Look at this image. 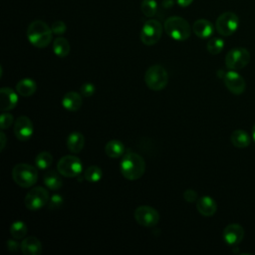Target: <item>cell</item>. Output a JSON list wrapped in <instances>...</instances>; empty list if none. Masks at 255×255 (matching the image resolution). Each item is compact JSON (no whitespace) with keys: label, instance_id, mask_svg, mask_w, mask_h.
Here are the masks:
<instances>
[{"label":"cell","instance_id":"cell-1","mask_svg":"<svg viewBox=\"0 0 255 255\" xmlns=\"http://www.w3.org/2000/svg\"><path fill=\"white\" fill-rule=\"evenodd\" d=\"M122 175L128 180L139 179L145 171V162L141 155L136 152L128 151L125 153L120 163Z\"/></svg>","mask_w":255,"mask_h":255},{"label":"cell","instance_id":"cell-2","mask_svg":"<svg viewBox=\"0 0 255 255\" xmlns=\"http://www.w3.org/2000/svg\"><path fill=\"white\" fill-rule=\"evenodd\" d=\"M53 31L51 27L42 20L31 22L27 28V38L36 48H46L52 41Z\"/></svg>","mask_w":255,"mask_h":255},{"label":"cell","instance_id":"cell-3","mask_svg":"<svg viewBox=\"0 0 255 255\" xmlns=\"http://www.w3.org/2000/svg\"><path fill=\"white\" fill-rule=\"evenodd\" d=\"M163 29L171 39L175 41H185L189 38L192 28L184 18L171 16L165 20Z\"/></svg>","mask_w":255,"mask_h":255},{"label":"cell","instance_id":"cell-4","mask_svg":"<svg viewBox=\"0 0 255 255\" xmlns=\"http://www.w3.org/2000/svg\"><path fill=\"white\" fill-rule=\"evenodd\" d=\"M12 178L21 187H32L38 180V170L31 164L18 163L12 169Z\"/></svg>","mask_w":255,"mask_h":255},{"label":"cell","instance_id":"cell-5","mask_svg":"<svg viewBox=\"0 0 255 255\" xmlns=\"http://www.w3.org/2000/svg\"><path fill=\"white\" fill-rule=\"evenodd\" d=\"M144 82L148 89L152 91H161L168 83V74L164 67L155 64L146 70L144 74Z\"/></svg>","mask_w":255,"mask_h":255},{"label":"cell","instance_id":"cell-6","mask_svg":"<svg viewBox=\"0 0 255 255\" xmlns=\"http://www.w3.org/2000/svg\"><path fill=\"white\" fill-rule=\"evenodd\" d=\"M162 25L156 19L146 20L140 30V41L146 46L156 44L162 35Z\"/></svg>","mask_w":255,"mask_h":255},{"label":"cell","instance_id":"cell-7","mask_svg":"<svg viewBox=\"0 0 255 255\" xmlns=\"http://www.w3.org/2000/svg\"><path fill=\"white\" fill-rule=\"evenodd\" d=\"M49 200L48 190L43 186H36L27 192L24 198V205L29 210H39L48 204Z\"/></svg>","mask_w":255,"mask_h":255},{"label":"cell","instance_id":"cell-8","mask_svg":"<svg viewBox=\"0 0 255 255\" xmlns=\"http://www.w3.org/2000/svg\"><path fill=\"white\" fill-rule=\"evenodd\" d=\"M57 170L64 177H77L83 170V163L78 156L65 155L59 159Z\"/></svg>","mask_w":255,"mask_h":255},{"label":"cell","instance_id":"cell-9","mask_svg":"<svg viewBox=\"0 0 255 255\" xmlns=\"http://www.w3.org/2000/svg\"><path fill=\"white\" fill-rule=\"evenodd\" d=\"M250 53L247 49L237 47L231 49L225 56V65L229 70H240L250 62Z\"/></svg>","mask_w":255,"mask_h":255},{"label":"cell","instance_id":"cell-10","mask_svg":"<svg viewBox=\"0 0 255 255\" xmlns=\"http://www.w3.org/2000/svg\"><path fill=\"white\" fill-rule=\"evenodd\" d=\"M239 26L238 16L230 11L224 12L218 16L215 22V29L221 36H230L237 30Z\"/></svg>","mask_w":255,"mask_h":255},{"label":"cell","instance_id":"cell-11","mask_svg":"<svg viewBox=\"0 0 255 255\" xmlns=\"http://www.w3.org/2000/svg\"><path fill=\"white\" fill-rule=\"evenodd\" d=\"M135 221L144 227H153L159 221V213L148 205H140L134 210Z\"/></svg>","mask_w":255,"mask_h":255},{"label":"cell","instance_id":"cell-12","mask_svg":"<svg viewBox=\"0 0 255 255\" xmlns=\"http://www.w3.org/2000/svg\"><path fill=\"white\" fill-rule=\"evenodd\" d=\"M222 80L228 91L234 95H241L245 91V80L235 70H229L225 72Z\"/></svg>","mask_w":255,"mask_h":255},{"label":"cell","instance_id":"cell-13","mask_svg":"<svg viewBox=\"0 0 255 255\" xmlns=\"http://www.w3.org/2000/svg\"><path fill=\"white\" fill-rule=\"evenodd\" d=\"M15 136L21 140L25 141L29 139L34 131V127L32 121L26 117V116H21L16 119L14 123V128H13Z\"/></svg>","mask_w":255,"mask_h":255},{"label":"cell","instance_id":"cell-14","mask_svg":"<svg viewBox=\"0 0 255 255\" xmlns=\"http://www.w3.org/2000/svg\"><path fill=\"white\" fill-rule=\"evenodd\" d=\"M224 241L230 246L238 245L244 237V228L237 223L228 224L222 232Z\"/></svg>","mask_w":255,"mask_h":255},{"label":"cell","instance_id":"cell-15","mask_svg":"<svg viewBox=\"0 0 255 255\" xmlns=\"http://www.w3.org/2000/svg\"><path fill=\"white\" fill-rule=\"evenodd\" d=\"M18 93L13 89L3 87L0 90V110L7 112L13 110L18 103Z\"/></svg>","mask_w":255,"mask_h":255},{"label":"cell","instance_id":"cell-16","mask_svg":"<svg viewBox=\"0 0 255 255\" xmlns=\"http://www.w3.org/2000/svg\"><path fill=\"white\" fill-rule=\"evenodd\" d=\"M196 209L202 216L210 217L215 214L217 210V204L212 197L205 195L196 200Z\"/></svg>","mask_w":255,"mask_h":255},{"label":"cell","instance_id":"cell-17","mask_svg":"<svg viewBox=\"0 0 255 255\" xmlns=\"http://www.w3.org/2000/svg\"><path fill=\"white\" fill-rule=\"evenodd\" d=\"M193 33L201 39H207L212 36L214 32L213 24L206 19H198L192 25Z\"/></svg>","mask_w":255,"mask_h":255},{"label":"cell","instance_id":"cell-18","mask_svg":"<svg viewBox=\"0 0 255 255\" xmlns=\"http://www.w3.org/2000/svg\"><path fill=\"white\" fill-rule=\"evenodd\" d=\"M81 93L77 92H68L62 98V106L65 110L69 112H77L83 104Z\"/></svg>","mask_w":255,"mask_h":255},{"label":"cell","instance_id":"cell-19","mask_svg":"<svg viewBox=\"0 0 255 255\" xmlns=\"http://www.w3.org/2000/svg\"><path fill=\"white\" fill-rule=\"evenodd\" d=\"M21 251L24 255H40L42 253V243L35 236L26 237L21 242Z\"/></svg>","mask_w":255,"mask_h":255},{"label":"cell","instance_id":"cell-20","mask_svg":"<svg viewBox=\"0 0 255 255\" xmlns=\"http://www.w3.org/2000/svg\"><path fill=\"white\" fill-rule=\"evenodd\" d=\"M85 145V136L82 132L73 131L68 135L67 147L72 153H79Z\"/></svg>","mask_w":255,"mask_h":255},{"label":"cell","instance_id":"cell-21","mask_svg":"<svg viewBox=\"0 0 255 255\" xmlns=\"http://www.w3.org/2000/svg\"><path fill=\"white\" fill-rule=\"evenodd\" d=\"M37 90V84L33 79L24 78L16 84V92L22 97H31Z\"/></svg>","mask_w":255,"mask_h":255},{"label":"cell","instance_id":"cell-22","mask_svg":"<svg viewBox=\"0 0 255 255\" xmlns=\"http://www.w3.org/2000/svg\"><path fill=\"white\" fill-rule=\"evenodd\" d=\"M43 181L51 190H58L63 186L62 175L58 170H48L43 176Z\"/></svg>","mask_w":255,"mask_h":255},{"label":"cell","instance_id":"cell-23","mask_svg":"<svg viewBox=\"0 0 255 255\" xmlns=\"http://www.w3.org/2000/svg\"><path fill=\"white\" fill-rule=\"evenodd\" d=\"M126 147L121 140L112 139L105 145V152L111 158H118L125 153Z\"/></svg>","mask_w":255,"mask_h":255},{"label":"cell","instance_id":"cell-24","mask_svg":"<svg viewBox=\"0 0 255 255\" xmlns=\"http://www.w3.org/2000/svg\"><path fill=\"white\" fill-rule=\"evenodd\" d=\"M230 140H231V143L238 148L247 147L251 142L250 135L243 129H235L231 133Z\"/></svg>","mask_w":255,"mask_h":255},{"label":"cell","instance_id":"cell-25","mask_svg":"<svg viewBox=\"0 0 255 255\" xmlns=\"http://www.w3.org/2000/svg\"><path fill=\"white\" fill-rule=\"evenodd\" d=\"M71 50L70 43L64 37H58L53 42V52L60 58H65L69 55Z\"/></svg>","mask_w":255,"mask_h":255},{"label":"cell","instance_id":"cell-26","mask_svg":"<svg viewBox=\"0 0 255 255\" xmlns=\"http://www.w3.org/2000/svg\"><path fill=\"white\" fill-rule=\"evenodd\" d=\"M35 165L39 169H47L53 163V156L49 151H41L35 157Z\"/></svg>","mask_w":255,"mask_h":255},{"label":"cell","instance_id":"cell-27","mask_svg":"<svg viewBox=\"0 0 255 255\" xmlns=\"http://www.w3.org/2000/svg\"><path fill=\"white\" fill-rule=\"evenodd\" d=\"M103 177V171L98 165H90L84 172V178L89 182H98Z\"/></svg>","mask_w":255,"mask_h":255},{"label":"cell","instance_id":"cell-28","mask_svg":"<svg viewBox=\"0 0 255 255\" xmlns=\"http://www.w3.org/2000/svg\"><path fill=\"white\" fill-rule=\"evenodd\" d=\"M27 225L21 220L14 221L10 226V234L15 239H22L27 234Z\"/></svg>","mask_w":255,"mask_h":255},{"label":"cell","instance_id":"cell-29","mask_svg":"<svg viewBox=\"0 0 255 255\" xmlns=\"http://www.w3.org/2000/svg\"><path fill=\"white\" fill-rule=\"evenodd\" d=\"M224 48V41L221 38L213 37L208 40L206 44V49L209 54L211 55H217L219 54Z\"/></svg>","mask_w":255,"mask_h":255},{"label":"cell","instance_id":"cell-30","mask_svg":"<svg viewBox=\"0 0 255 255\" xmlns=\"http://www.w3.org/2000/svg\"><path fill=\"white\" fill-rule=\"evenodd\" d=\"M140 10L146 17H153L157 12V3L155 0H142Z\"/></svg>","mask_w":255,"mask_h":255},{"label":"cell","instance_id":"cell-31","mask_svg":"<svg viewBox=\"0 0 255 255\" xmlns=\"http://www.w3.org/2000/svg\"><path fill=\"white\" fill-rule=\"evenodd\" d=\"M64 204V198L60 194H53L48 202V208L50 210L60 209Z\"/></svg>","mask_w":255,"mask_h":255},{"label":"cell","instance_id":"cell-32","mask_svg":"<svg viewBox=\"0 0 255 255\" xmlns=\"http://www.w3.org/2000/svg\"><path fill=\"white\" fill-rule=\"evenodd\" d=\"M14 118L10 113H2L1 118H0V126H1V129H7L8 128L11 127V125L13 124Z\"/></svg>","mask_w":255,"mask_h":255},{"label":"cell","instance_id":"cell-33","mask_svg":"<svg viewBox=\"0 0 255 255\" xmlns=\"http://www.w3.org/2000/svg\"><path fill=\"white\" fill-rule=\"evenodd\" d=\"M96 92V87L94 84L92 83H85L82 85V87L80 88V93L83 97H92Z\"/></svg>","mask_w":255,"mask_h":255},{"label":"cell","instance_id":"cell-34","mask_svg":"<svg viewBox=\"0 0 255 255\" xmlns=\"http://www.w3.org/2000/svg\"><path fill=\"white\" fill-rule=\"evenodd\" d=\"M51 29H52L54 34L60 36V35L64 34L67 31V26H66V24L63 21L57 20V21L53 22V24L51 26Z\"/></svg>","mask_w":255,"mask_h":255},{"label":"cell","instance_id":"cell-35","mask_svg":"<svg viewBox=\"0 0 255 255\" xmlns=\"http://www.w3.org/2000/svg\"><path fill=\"white\" fill-rule=\"evenodd\" d=\"M183 198L186 202H194L197 200V193L194 189H186L183 192Z\"/></svg>","mask_w":255,"mask_h":255},{"label":"cell","instance_id":"cell-36","mask_svg":"<svg viewBox=\"0 0 255 255\" xmlns=\"http://www.w3.org/2000/svg\"><path fill=\"white\" fill-rule=\"evenodd\" d=\"M6 246L7 249L11 252H17L19 249H21V243L19 244L17 242V239H9L6 241Z\"/></svg>","mask_w":255,"mask_h":255},{"label":"cell","instance_id":"cell-37","mask_svg":"<svg viewBox=\"0 0 255 255\" xmlns=\"http://www.w3.org/2000/svg\"><path fill=\"white\" fill-rule=\"evenodd\" d=\"M6 141H7V137L5 135V133L3 131L0 132V150L3 151L5 145H6Z\"/></svg>","mask_w":255,"mask_h":255},{"label":"cell","instance_id":"cell-38","mask_svg":"<svg viewBox=\"0 0 255 255\" xmlns=\"http://www.w3.org/2000/svg\"><path fill=\"white\" fill-rule=\"evenodd\" d=\"M193 0H176V3L180 6V7H187L192 3Z\"/></svg>","mask_w":255,"mask_h":255},{"label":"cell","instance_id":"cell-39","mask_svg":"<svg viewBox=\"0 0 255 255\" xmlns=\"http://www.w3.org/2000/svg\"><path fill=\"white\" fill-rule=\"evenodd\" d=\"M252 138L255 141V124H254V126L252 128Z\"/></svg>","mask_w":255,"mask_h":255}]
</instances>
